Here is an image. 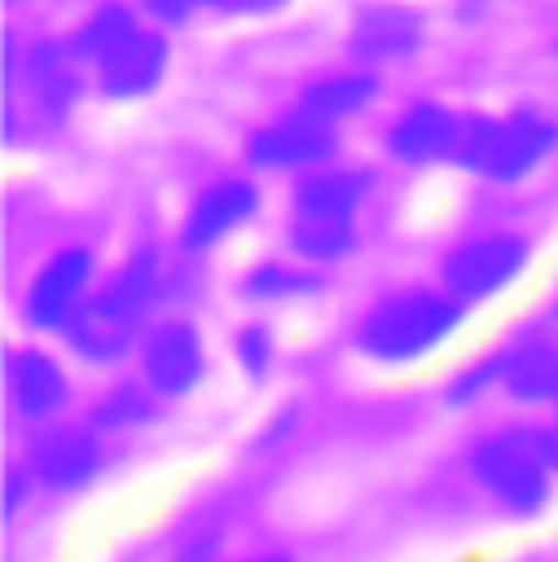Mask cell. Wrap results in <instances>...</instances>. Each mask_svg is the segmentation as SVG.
Listing matches in <instances>:
<instances>
[{
	"mask_svg": "<svg viewBox=\"0 0 558 562\" xmlns=\"http://www.w3.org/2000/svg\"><path fill=\"white\" fill-rule=\"evenodd\" d=\"M467 323V305L445 292V288H406L393 292L384 301H376L358 331H354V349L389 371L418 367L427 358H436Z\"/></svg>",
	"mask_w": 558,
	"mask_h": 562,
	"instance_id": "1",
	"label": "cell"
},
{
	"mask_svg": "<svg viewBox=\"0 0 558 562\" xmlns=\"http://www.w3.org/2000/svg\"><path fill=\"white\" fill-rule=\"evenodd\" d=\"M157 254L144 249L132 262H123L101 292L88 296V305L66 323L62 340L66 349L88 367H119L136 353L148 331V314L157 305Z\"/></svg>",
	"mask_w": 558,
	"mask_h": 562,
	"instance_id": "2",
	"label": "cell"
},
{
	"mask_svg": "<svg viewBox=\"0 0 558 562\" xmlns=\"http://www.w3.org/2000/svg\"><path fill=\"white\" fill-rule=\"evenodd\" d=\"M467 475L515 524L542 519L558 488V475L546 458L537 427H506L476 440L467 453Z\"/></svg>",
	"mask_w": 558,
	"mask_h": 562,
	"instance_id": "3",
	"label": "cell"
},
{
	"mask_svg": "<svg viewBox=\"0 0 558 562\" xmlns=\"http://www.w3.org/2000/svg\"><path fill=\"white\" fill-rule=\"evenodd\" d=\"M558 144V127L537 114H515L506 123L489 119H462V136L454 148V161L489 183H520L528 179Z\"/></svg>",
	"mask_w": 558,
	"mask_h": 562,
	"instance_id": "4",
	"label": "cell"
},
{
	"mask_svg": "<svg viewBox=\"0 0 558 562\" xmlns=\"http://www.w3.org/2000/svg\"><path fill=\"white\" fill-rule=\"evenodd\" d=\"M22 467L44 493H83L105 471V436L92 423H44L31 436Z\"/></svg>",
	"mask_w": 558,
	"mask_h": 562,
	"instance_id": "5",
	"label": "cell"
},
{
	"mask_svg": "<svg viewBox=\"0 0 558 562\" xmlns=\"http://www.w3.org/2000/svg\"><path fill=\"white\" fill-rule=\"evenodd\" d=\"M528 262H533V245L524 236H506V232L476 236V240H462L440 262V288L454 292L471 310V305H484V301H498L502 292H511L524 280Z\"/></svg>",
	"mask_w": 558,
	"mask_h": 562,
	"instance_id": "6",
	"label": "cell"
},
{
	"mask_svg": "<svg viewBox=\"0 0 558 562\" xmlns=\"http://www.w3.org/2000/svg\"><path fill=\"white\" fill-rule=\"evenodd\" d=\"M210 358H205V340L192 323L183 318H166L157 327L144 331L140 340V380L161 397V402H183L205 384Z\"/></svg>",
	"mask_w": 558,
	"mask_h": 562,
	"instance_id": "7",
	"label": "cell"
},
{
	"mask_svg": "<svg viewBox=\"0 0 558 562\" xmlns=\"http://www.w3.org/2000/svg\"><path fill=\"white\" fill-rule=\"evenodd\" d=\"M92 276H97V258L83 245L57 249L26 283L22 296V318L35 331H66V323L88 305L92 296Z\"/></svg>",
	"mask_w": 558,
	"mask_h": 562,
	"instance_id": "8",
	"label": "cell"
},
{
	"mask_svg": "<svg viewBox=\"0 0 558 562\" xmlns=\"http://www.w3.org/2000/svg\"><path fill=\"white\" fill-rule=\"evenodd\" d=\"M4 393H9L13 415L22 423H31V427L57 423L66 415L70 397H75L66 367L48 349H35V345H22V349L9 353V362H4Z\"/></svg>",
	"mask_w": 558,
	"mask_h": 562,
	"instance_id": "9",
	"label": "cell"
},
{
	"mask_svg": "<svg viewBox=\"0 0 558 562\" xmlns=\"http://www.w3.org/2000/svg\"><path fill=\"white\" fill-rule=\"evenodd\" d=\"M263 210V196L249 179H223L214 188H205L188 218H183V254H210L214 245H223L232 232H241L245 223H254V214Z\"/></svg>",
	"mask_w": 558,
	"mask_h": 562,
	"instance_id": "10",
	"label": "cell"
},
{
	"mask_svg": "<svg viewBox=\"0 0 558 562\" xmlns=\"http://www.w3.org/2000/svg\"><path fill=\"white\" fill-rule=\"evenodd\" d=\"M332 148H336L332 123H319L314 114L297 110L249 140V161L263 170H314L319 161L332 157Z\"/></svg>",
	"mask_w": 558,
	"mask_h": 562,
	"instance_id": "11",
	"label": "cell"
},
{
	"mask_svg": "<svg viewBox=\"0 0 558 562\" xmlns=\"http://www.w3.org/2000/svg\"><path fill=\"white\" fill-rule=\"evenodd\" d=\"M166 70V44L161 35H148V31H132L123 35L110 53L97 57V79H101V92L114 97V101H136L148 97L157 88Z\"/></svg>",
	"mask_w": 558,
	"mask_h": 562,
	"instance_id": "12",
	"label": "cell"
},
{
	"mask_svg": "<svg viewBox=\"0 0 558 562\" xmlns=\"http://www.w3.org/2000/svg\"><path fill=\"white\" fill-rule=\"evenodd\" d=\"M462 136V119L440 110V105H411L393 132H389V153L406 166H427V161H454V148Z\"/></svg>",
	"mask_w": 558,
	"mask_h": 562,
	"instance_id": "13",
	"label": "cell"
},
{
	"mask_svg": "<svg viewBox=\"0 0 558 562\" xmlns=\"http://www.w3.org/2000/svg\"><path fill=\"white\" fill-rule=\"evenodd\" d=\"M371 192L367 170H310L292 188V214L297 218H358L362 201Z\"/></svg>",
	"mask_w": 558,
	"mask_h": 562,
	"instance_id": "14",
	"label": "cell"
},
{
	"mask_svg": "<svg viewBox=\"0 0 558 562\" xmlns=\"http://www.w3.org/2000/svg\"><path fill=\"white\" fill-rule=\"evenodd\" d=\"M423 40V22L402 4H376L354 26V53L367 61H393L415 53Z\"/></svg>",
	"mask_w": 558,
	"mask_h": 562,
	"instance_id": "15",
	"label": "cell"
},
{
	"mask_svg": "<svg viewBox=\"0 0 558 562\" xmlns=\"http://www.w3.org/2000/svg\"><path fill=\"white\" fill-rule=\"evenodd\" d=\"M502 393L515 406H550L558 411V345L537 340L515 353H506V375Z\"/></svg>",
	"mask_w": 558,
	"mask_h": 562,
	"instance_id": "16",
	"label": "cell"
},
{
	"mask_svg": "<svg viewBox=\"0 0 558 562\" xmlns=\"http://www.w3.org/2000/svg\"><path fill=\"white\" fill-rule=\"evenodd\" d=\"M157 406H161V397L144 384V380H123V384H114V389H105L97 402H92V411H88V419L105 440L110 436H127V431H136V427H148V423L157 419Z\"/></svg>",
	"mask_w": 558,
	"mask_h": 562,
	"instance_id": "17",
	"label": "cell"
},
{
	"mask_svg": "<svg viewBox=\"0 0 558 562\" xmlns=\"http://www.w3.org/2000/svg\"><path fill=\"white\" fill-rule=\"evenodd\" d=\"M371 101H376V79H367V75H332V79L305 88V97H301L297 110H305L319 123H332L336 127L341 119L362 114Z\"/></svg>",
	"mask_w": 558,
	"mask_h": 562,
	"instance_id": "18",
	"label": "cell"
},
{
	"mask_svg": "<svg viewBox=\"0 0 558 562\" xmlns=\"http://www.w3.org/2000/svg\"><path fill=\"white\" fill-rule=\"evenodd\" d=\"M292 254L305 262H341L358 249V232L349 218H292Z\"/></svg>",
	"mask_w": 558,
	"mask_h": 562,
	"instance_id": "19",
	"label": "cell"
},
{
	"mask_svg": "<svg viewBox=\"0 0 558 562\" xmlns=\"http://www.w3.org/2000/svg\"><path fill=\"white\" fill-rule=\"evenodd\" d=\"M323 280L314 271H301V267H283V262H263L254 267L245 280H241V292L249 301H297V296H310L319 292Z\"/></svg>",
	"mask_w": 558,
	"mask_h": 562,
	"instance_id": "20",
	"label": "cell"
},
{
	"mask_svg": "<svg viewBox=\"0 0 558 562\" xmlns=\"http://www.w3.org/2000/svg\"><path fill=\"white\" fill-rule=\"evenodd\" d=\"M232 362L249 384H267L276 371V336L263 323H245L232 336Z\"/></svg>",
	"mask_w": 558,
	"mask_h": 562,
	"instance_id": "21",
	"label": "cell"
},
{
	"mask_svg": "<svg viewBox=\"0 0 558 562\" xmlns=\"http://www.w3.org/2000/svg\"><path fill=\"white\" fill-rule=\"evenodd\" d=\"M35 92H40V101H44L53 114H62V110L75 101V92H79L75 66H70V57H66L62 48H44V53L35 57Z\"/></svg>",
	"mask_w": 558,
	"mask_h": 562,
	"instance_id": "22",
	"label": "cell"
},
{
	"mask_svg": "<svg viewBox=\"0 0 558 562\" xmlns=\"http://www.w3.org/2000/svg\"><path fill=\"white\" fill-rule=\"evenodd\" d=\"M502 375H506V353H493V358H480L471 362L467 371H458L445 389V406L462 411V406H476L480 397H489L493 389H502Z\"/></svg>",
	"mask_w": 558,
	"mask_h": 562,
	"instance_id": "23",
	"label": "cell"
},
{
	"mask_svg": "<svg viewBox=\"0 0 558 562\" xmlns=\"http://www.w3.org/2000/svg\"><path fill=\"white\" fill-rule=\"evenodd\" d=\"M136 26L140 22L127 13V9H101V13H97V18L75 35V53H79V57H88V61H97V57H101V53H110L123 35H132Z\"/></svg>",
	"mask_w": 558,
	"mask_h": 562,
	"instance_id": "24",
	"label": "cell"
},
{
	"mask_svg": "<svg viewBox=\"0 0 558 562\" xmlns=\"http://www.w3.org/2000/svg\"><path fill=\"white\" fill-rule=\"evenodd\" d=\"M210 4H223V0H148V9L161 22H183V18H192L197 9H210Z\"/></svg>",
	"mask_w": 558,
	"mask_h": 562,
	"instance_id": "25",
	"label": "cell"
},
{
	"mask_svg": "<svg viewBox=\"0 0 558 562\" xmlns=\"http://www.w3.org/2000/svg\"><path fill=\"white\" fill-rule=\"evenodd\" d=\"M542 445H546V458H550V467H555L558 475V411H555V423L542 427Z\"/></svg>",
	"mask_w": 558,
	"mask_h": 562,
	"instance_id": "26",
	"label": "cell"
},
{
	"mask_svg": "<svg viewBox=\"0 0 558 562\" xmlns=\"http://www.w3.org/2000/svg\"><path fill=\"white\" fill-rule=\"evenodd\" d=\"M245 562H297V559L283 554V550H267V554H254V559H245Z\"/></svg>",
	"mask_w": 558,
	"mask_h": 562,
	"instance_id": "27",
	"label": "cell"
},
{
	"mask_svg": "<svg viewBox=\"0 0 558 562\" xmlns=\"http://www.w3.org/2000/svg\"><path fill=\"white\" fill-rule=\"evenodd\" d=\"M555 318H558V305H555Z\"/></svg>",
	"mask_w": 558,
	"mask_h": 562,
	"instance_id": "28",
	"label": "cell"
}]
</instances>
